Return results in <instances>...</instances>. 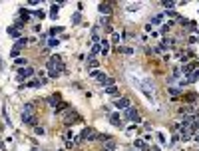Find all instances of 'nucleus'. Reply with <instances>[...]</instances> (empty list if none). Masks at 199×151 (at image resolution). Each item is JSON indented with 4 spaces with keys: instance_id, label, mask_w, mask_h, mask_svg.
Returning <instances> with one entry per match:
<instances>
[{
    "instance_id": "1",
    "label": "nucleus",
    "mask_w": 199,
    "mask_h": 151,
    "mask_svg": "<svg viewBox=\"0 0 199 151\" xmlns=\"http://www.w3.org/2000/svg\"><path fill=\"white\" fill-rule=\"evenodd\" d=\"M80 139L98 141V139H100V133H96V129H94V127H86V129H82V135H80Z\"/></svg>"
},
{
    "instance_id": "2",
    "label": "nucleus",
    "mask_w": 199,
    "mask_h": 151,
    "mask_svg": "<svg viewBox=\"0 0 199 151\" xmlns=\"http://www.w3.org/2000/svg\"><path fill=\"white\" fill-rule=\"evenodd\" d=\"M124 117H125V119H132V121H135V123H139V121H141V117H139V113H137V110H135L133 106H129L128 110H125Z\"/></svg>"
},
{
    "instance_id": "3",
    "label": "nucleus",
    "mask_w": 199,
    "mask_h": 151,
    "mask_svg": "<svg viewBox=\"0 0 199 151\" xmlns=\"http://www.w3.org/2000/svg\"><path fill=\"white\" fill-rule=\"evenodd\" d=\"M22 121L26 125H32V127H36V115L30 111H22Z\"/></svg>"
},
{
    "instance_id": "4",
    "label": "nucleus",
    "mask_w": 199,
    "mask_h": 151,
    "mask_svg": "<svg viewBox=\"0 0 199 151\" xmlns=\"http://www.w3.org/2000/svg\"><path fill=\"white\" fill-rule=\"evenodd\" d=\"M90 76H92V78H96V79H98V83H100L101 87H104L105 79H108V76H105L104 72H100V70H94V72H90Z\"/></svg>"
},
{
    "instance_id": "5",
    "label": "nucleus",
    "mask_w": 199,
    "mask_h": 151,
    "mask_svg": "<svg viewBox=\"0 0 199 151\" xmlns=\"http://www.w3.org/2000/svg\"><path fill=\"white\" fill-rule=\"evenodd\" d=\"M113 106H116L117 107V110H128V107H129V99L128 98H117L116 99V102H113Z\"/></svg>"
},
{
    "instance_id": "6",
    "label": "nucleus",
    "mask_w": 199,
    "mask_h": 151,
    "mask_svg": "<svg viewBox=\"0 0 199 151\" xmlns=\"http://www.w3.org/2000/svg\"><path fill=\"white\" fill-rule=\"evenodd\" d=\"M109 123L116 125V127H121V123H124V117H121L120 113H109Z\"/></svg>"
},
{
    "instance_id": "7",
    "label": "nucleus",
    "mask_w": 199,
    "mask_h": 151,
    "mask_svg": "<svg viewBox=\"0 0 199 151\" xmlns=\"http://www.w3.org/2000/svg\"><path fill=\"white\" fill-rule=\"evenodd\" d=\"M30 76H34V68H30V66H26V68H20V70H18V78H20V79L30 78Z\"/></svg>"
},
{
    "instance_id": "8",
    "label": "nucleus",
    "mask_w": 199,
    "mask_h": 151,
    "mask_svg": "<svg viewBox=\"0 0 199 151\" xmlns=\"http://www.w3.org/2000/svg\"><path fill=\"white\" fill-rule=\"evenodd\" d=\"M98 10L101 12V14L109 16V14H112V2H100L98 4Z\"/></svg>"
},
{
    "instance_id": "9",
    "label": "nucleus",
    "mask_w": 199,
    "mask_h": 151,
    "mask_svg": "<svg viewBox=\"0 0 199 151\" xmlns=\"http://www.w3.org/2000/svg\"><path fill=\"white\" fill-rule=\"evenodd\" d=\"M133 147L139 149V151H149V147H147V143H145L143 139H135V141H133Z\"/></svg>"
},
{
    "instance_id": "10",
    "label": "nucleus",
    "mask_w": 199,
    "mask_h": 151,
    "mask_svg": "<svg viewBox=\"0 0 199 151\" xmlns=\"http://www.w3.org/2000/svg\"><path fill=\"white\" fill-rule=\"evenodd\" d=\"M8 34L14 38V40H20V38H22V34H20V30L16 26H10V28H8Z\"/></svg>"
},
{
    "instance_id": "11",
    "label": "nucleus",
    "mask_w": 199,
    "mask_h": 151,
    "mask_svg": "<svg viewBox=\"0 0 199 151\" xmlns=\"http://www.w3.org/2000/svg\"><path fill=\"white\" fill-rule=\"evenodd\" d=\"M98 54H101V48H100V44H94L92 50H90V54H88V58H96Z\"/></svg>"
},
{
    "instance_id": "12",
    "label": "nucleus",
    "mask_w": 199,
    "mask_h": 151,
    "mask_svg": "<svg viewBox=\"0 0 199 151\" xmlns=\"http://www.w3.org/2000/svg\"><path fill=\"white\" fill-rule=\"evenodd\" d=\"M161 6L165 8V10H173V8L177 6V2H175V0H163V2H161Z\"/></svg>"
},
{
    "instance_id": "13",
    "label": "nucleus",
    "mask_w": 199,
    "mask_h": 151,
    "mask_svg": "<svg viewBox=\"0 0 199 151\" xmlns=\"http://www.w3.org/2000/svg\"><path fill=\"white\" fill-rule=\"evenodd\" d=\"M100 48H101V54H104V56H108V52H109V42L108 40H101L100 42Z\"/></svg>"
},
{
    "instance_id": "14",
    "label": "nucleus",
    "mask_w": 199,
    "mask_h": 151,
    "mask_svg": "<svg viewBox=\"0 0 199 151\" xmlns=\"http://www.w3.org/2000/svg\"><path fill=\"white\" fill-rule=\"evenodd\" d=\"M116 52H121V54H133V48H129V46H116Z\"/></svg>"
},
{
    "instance_id": "15",
    "label": "nucleus",
    "mask_w": 199,
    "mask_h": 151,
    "mask_svg": "<svg viewBox=\"0 0 199 151\" xmlns=\"http://www.w3.org/2000/svg\"><path fill=\"white\" fill-rule=\"evenodd\" d=\"M98 66H100V62L96 60V58H88V68H90L92 72H94V70L98 68Z\"/></svg>"
},
{
    "instance_id": "16",
    "label": "nucleus",
    "mask_w": 199,
    "mask_h": 151,
    "mask_svg": "<svg viewBox=\"0 0 199 151\" xmlns=\"http://www.w3.org/2000/svg\"><path fill=\"white\" fill-rule=\"evenodd\" d=\"M48 103H50V106H54V107H58V103H60V95H50V98H48Z\"/></svg>"
},
{
    "instance_id": "17",
    "label": "nucleus",
    "mask_w": 199,
    "mask_h": 151,
    "mask_svg": "<svg viewBox=\"0 0 199 151\" xmlns=\"http://www.w3.org/2000/svg\"><path fill=\"white\" fill-rule=\"evenodd\" d=\"M76 121H80V115H76V113L72 111V115L66 117V123H76Z\"/></svg>"
},
{
    "instance_id": "18",
    "label": "nucleus",
    "mask_w": 199,
    "mask_h": 151,
    "mask_svg": "<svg viewBox=\"0 0 199 151\" xmlns=\"http://www.w3.org/2000/svg\"><path fill=\"white\" fill-rule=\"evenodd\" d=\"M26 42H28L26 38H20V40H16V42H14V48H16V50H20L22 46H26Z\"/></svg>"
},
{
    "instance_id": "19",
    "label": "nucleus",
    "mask_w": 199,
    "mask_h": 151,
    "mask_svg": "<svg viewBox=\"0 0 199 151\" xmlns=\"http://www.w3.org/2000/svg\"><path fill=\"white\" fill-rule=\"evenodd\" d=\"M197 79H199V70H195V72L187 78V83H193V82H197Z\"/></svg>"
},
{
    "instance_id": "20",
    "label": "nucleus",
    "mask_w": 199,
    "mask_h": 151,
    "mask_svg": "<svg viewBox=\"0 0 199 151\" xmlns=\"http://www.w3.org/2000/svg\"><path fill=\"white\" fill-rule=\"evenodd\" d=\"M26 86H30V87H40V86H44V82H42V79H32L30 83H26Z\"/></svg>"
},
{
    "instance_id": "21",
    "label": "nucleus",
    "mask_w": 199,
    "mask_h": 151,
    "mask_svg": "<svg viewBox=\"0 0 199 151\" xmlns=\"http://www.w3.org/2000/svg\"><path fill=\"white\" fill-rule=\"evenodd\" d=\"M72 22H74V24H80V22H82V14H80V12H76V14L72 16Z\"/></svg>"
},
{
    "instance_id": "22",
    "label": "nucleus",
    "mask_w": 199,
    "mask_h": 151,
    "mask_svg": "<svg viewBox=\"0 0 199 151\" xmlns=\"http://www.w3.org/2000/svg\"><path fill=\"white\" fill-rule=\"evenodd\" d=\"M169 94L173 95V99H177V95H181V91L177 90V87H169Z\"/></svg>"
},
{
    "instance_id": "23",
    "label": "nucleus",
    "mask_w": 199,
    "mask_h": 151,
    "mask_svg": "<svg viewBox=\"0 0 199 151\" xmlns=\"http://www.w3.org/2000/svg\"><path fill=\"white\" fill-rule=\"evenodd\" d=\"M16 66H24V68H26V66H28L26 58H16Z\"/></svg>"
},
{
    "instance_id": "24",
    "label": "nucleus",
    "mask_w": 199,
    "mask_h": 151,
    "mask_svg": "<svg viewBox=\"0 0 199 151\" xmlns=\"http://www.w3.org/2000/svg\"><path fill=\"white\" fill-rule=\"evenodd\" d=\"M60 32H64V28H62V26L52 28V30H50V36H56V34H60Z\"/></svg>"
},
{
    "instance_id": "25",
    "label": "nucleus",
    "mask_w": 199,
    "mask_h": 151,
    "mask_svg": "<svg viewBox=\"0 0 199 151\" xmlns=\"http://www.w3.org/2000/svg\"><path fill=\"white\" fill-rule=\"evenodd\" d=\"M105 94H109V95L117 94V87H116V86H109V87H105Z\"/></svg>"
},
{
    "instance_id": "26",
    "label": "nucleus",
    "mask_w": 199,
    "mask_h": 151,
    "mask_svg": "<svg viewBox=\"0 0 199 151\" xmlns=\"http://www.w3.org/2000/svg\"><path fill=\"white\" fill-rule=\"evenodd\" d=\"M58 10H60V6H52V8H50V16H52V18H56V16H58Z\"/></svg>"
},
{
    "instance_id": "27",
    "label": "nucleus",
    "mask_w": 199,
    "mask_h": 151,
    "mask_svg": "<svg viewBox=\"0 0 199 151\" xmlns=\"http://www.w3.org/2000/svg\"><path fill=\"white\" fill-rule=\"evenodd\" d=\"M64 110H68V103H58V107H56L54 111H56V113H60V111H64Z\"/></svg>"
},
{
    "instance_id": "28",
    "label": "nucleus",
    "mask_w": 199,
    "mask_h": 151,
    "mask_svg": "<svg viewBox=\"0 0 199 151\" xmlns=\"http://www.w3.org/2000/svg\"><path fill=\"white\" fill-rule=\"evenodd\" d=\"M22 111H30V113H34V103H24V110Z\"/></svg>"
},
{
    "instance_id": "29",
    "label": "nucleus",
    "mask_w": 199,
    "mask_h": 151,
    "mask_svg": "<svg viewBox=\"0 0 199 151\" xmlns=\"http://www.w3.org/2000/svg\"><path fill=\"white\" fill-rule=\"evenodd\" d=\"M195 98H197V95H195V94H187V95H185V102H189V103H193V102H195Z\"/></svg>"
},
{
    "instance_id": "30",
    "label": "nucleus",
    "mask_w": 199,
    "mask_h": 151,
    "mask_svg": "<svg viewBox=\"0 0 199 151\" xmlns=\"http://www.w3.org/2000/svg\"><path fill=\"white\" fill-rule=\"evenodd\" d=\"M34 133H36V135H44V127H40V125H36V127H34Z\"/></svg>"
},
{
    "instance_id": "31",
    "label": "nucleus",
    "mask_w": 199,
    "mask_h": 151,
    "mask_svg": "<svg viewBox=\"0 0 199 151\" xmlns=\"http://www.w3.org/2000/svg\"><path fill=\"white\" fill-rule=\"evenodd\" d=\"M161 18H163V16H161V14H157V16H153V18H151V24H159V22H161Z\"/></svg>"
},
{
    "instance_id": "32",
    "label": "nucleus",
    "mask_w": 199,
    "mask_h": 151,
    "mask_svg": "<svg viewBox=\"0 0 199 151\" xmlns=\"http://www.w3.org/2000/svg\"><path fill=\"white\" fill-rule=\"evenodd\" d=\"M48 46L52 48V46H58V38H50L48 40Z\"/></svg>"
},
{
    "instance_id": "33",
    "label": "nucleus",
    "mask_w": 199,
    "mask_h": 151,
    "mask_svg": "<svg viewBox=\"0 0 199 151\" xmlns=\"http://www.w3.org/2000/svg\"><path fill=\"white\" fill-rule=\"evenodd\" d=\"M133 10H139V4H129V6H128V12H133Z\"/></svg>"
},
{
    "instance_id": "34",
    "label": "nucleus",
    "mask_w": 199,
    "mask_h": 151,
    "mask_svg": "<svg viewBox=\"0 0 199 151\" xmlns=\"http://www.w3.org/2000/svg\"><path fill=\"white\" fill-rule=\"evenodd\" d=\"M10 56H12V58H18V56H20V50H16V48H12V52H10Z\"/></svg>"
},
{
    "instance_id": "35",
    "label": "nucleus",
    "mask_w": 199,
    "mask_h": 151,
    "mask_svg": "<svg viewBox=\"0 0 199 151\" xmlns=\"http://www.w3.org/2000/svg\"><path fill=\"white\" fill-rule=\"evenodd\" d=\"M157 139H159V143H165V135L163 133H157Z\"/></svg>"
},
{
    "instance_id": "36",
    "label": "nucleus",
    "mask_w": 199,
    "mask_h": 151,
    "mask_svg": "<svg viewBox=\"0 0 199 151\" xmlns=\"http://www.w3.org/2000/svg\"><path fill=\"white\" fill-rule=\"evenodd\" d=\"M20 14H22V20H24V22H26V20H28V16H30V14H28L26 10H22V12H20Z\"/></svg>"
},
{
    "instance_id": "37",
    "label": "nucleus",
    "mask_w": 199,
    "mask_h": 151,
    "mask_svg": "<svg viewBox=\"0 0 199 151\" xmlns=\"http://www.w3.org/2000/svg\"><path fill=\"white\" fill-rule=\"evenodd\" d=\"M92 40H94V42H96V44H100V42H101V40H100V36H98V34H92Z\"/></svg>"
},
{
    "instance_id": "38",
    "label": "nucleus",
    "mask_w": 199,
    "mask_h": 151,
    "mask_svg": "<svg viewBox=\"0 0 199 151\" xmlns=\"http://www.w3.org/2000/svg\"><path fill=\"white\" fill-rule=\"evenodd\" d=\"M34 14H36V16H38V18H40V20L44 18V12H42V10H36V12H34Z\"/></svg>"
},
{
    "instance_id": "39",
    "label": "nucleus",
    "mask_w": 199,
    "mask_h": 151,
    "mask_svg": "<svg viewBox=\"0 0 199 151\" xmlns=\"http://www.w3.org/2000/svg\"><path fill=\"white\" fill-rule=\"evenodd\" d=\"M117 40H120V34H113V38H112V42H113V44H117Z\"/></svg>"
},
{
    "instance_id": "40",
    "label": "nucleus",
    "mask_w": 199,
    "mask_h": 151,
    "mask_svg": "<svg viewBox=\"0 0 199 151\" xmlns=\"http://www.w3.org/2000/svg\"><path fill=\"white\" fill-rule=\"evenodd\" d=\"M4 68V62H2V58H0V70H2Z\"/></svg>"
},
{
    "instance_id": "41",
    "label": "nucleus",
    "mask_w": 199,
    "mask_h": 151,
    "mask_svg": "<svg viewBox=\"0 0 199 151\" xmlns=\"http://www.w3.org/2000/svg\"><path fill=\"white\" fill-rule=\"evenodd\" d=\"M149 151H159V149H157V147H153V149H149Z\"/></svg>"
},
{
    "instance_id": "42",
    "label": "nucleus",
    "mask_w": 199,
    "mask_h": 151,
    "mask_svg": "<svg viewBox=\"0 0 199 151\" xmlns=\"http://www.w3.org/2000/svg\"><path fill=\"white\" fill-rule=\"evenodd\" d=\"M128 151H135V149H128Z\"/></svg>"
},
{
    "instance_id": "43",
    "label": "nucleus",
    "mask_w": 199,
    "mask_h": 151,
    "mask_svg": "<svg viewBox=\"0 0 199 151\" xmlns=\"http://www.w3.org/2000/svg\"><path fill=\"white\" fill-rule=\"evenodd\" d=\"M58 151H64V149H58Z\"/></svg>"
},
{
    "instance_id": "44",
    "label": "nucleus",
    "mask_w": 199,
    "mask_h": 151,
    "mask_svg": "<svg viewBox=\"0 0 199 151\" xmlns=\"http://www.w3.org/2000/svg\"><path fill=\"white\" fill-rule=\"evenodd\" d=\"M0 147H2V143H0Z\"/></svg>"
},
{
    "instance_id": "45",
    "label": "nucleus",
    "mask_w": 199,
    "mask_h": 151,
    "mask_svg": "<svg viewBox=\"0 0 199 151\" xmlns=\"http://www.w3.org/2000/svg\"><path fill=\"white\" fill-rule=\"evenodd\" d=\"M32 151H34V149H32Z\"/></svg>"
}]
</instances>
